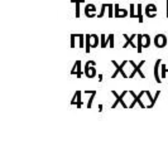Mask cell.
Returning <instances> with one entry per match:
<instances>
[{"label":"cell","instance_id":"1","mask_svg":"<svg viewBox=\"0 0 168 151\" xmlns=\"http://www.w3.org/2000/svg\"><path fill=\"white\" fill-rule=\"evenodd\" d=\"M95 62L94 61H89L85 66V74L89 78H94L96 74V69H95Z\"/></svg>","mask_w":168,"mask_h":151},{"label":"cell","instance_id":"2","mask_svg":"<svg viewBox=\"0 0 168 151\" xmlns=\"http://www.w3.org/2000/svg\"><path fill=\"white\" fill-rule=\"evenodd\" d=\"M126 63H128V61H124V62H123V63H121V64L119 66V64H118V63H116L115 61H113V64L115 66L116 71L114 72V74H113V76H111V78H115V77H116V76H118L119 73H121V76H123V77H124V78H126V77H128V76H126V74H125V72L123 71V68H124V66H125Z\"/></svg>","mask_w":168,"mask_h":151},{"label":"cell","instance_id":"3","mask_svg":"<svg viewBox=\"0 0 168 151\" xmlns=\"http://www.w3.org/2000/svg\"><path fill=\"white\" fill-rule=\"evenodd\" d=\"M126 93H128V91H124V92H123V93L120 94V96H119V94H118V93H116L115 91H113V94H114V96L116 97V101L114 102V105H113V106H111V108H115V107H116V106L119 105V102L121 103V106H123L124 108H126L128 106H126V105H125V102L123 101V98H124V96H125V94H126Z\"/></svg>","mask_w":168,"mask_h":151},{"label":"cell","instance_id":"4","mask_svg":"<svg viewBox=\"0 0 168 151\" xmlns=\"http://www.w3.org/2000/svg\"><path fill=\"white\" fill-rule=\"evenodd\" d=\"M100 41H101V48H106L107 47V42L110 43V47L114 48V34H110L107 37V39L105 41V35H100Z\"/></svg>","mask_w":168,"mask_h":151},{"label":"cell","instance_id":"5","mask_svg":"<svg viewBox=\"0 0 168 151\" xmlns=\"http://www.w3.org/2000/svg\"><path fill=\"white\" fill-rule=\"evenodd\" d=\"M71 74H76L77 78L82 77V71H81V61H76L73 66V69L71 71Z\"/></svg>","mask_w":168,"mask_h":151},{"label":"cell","instance_id":"6","mask_svg":"<svg viewBox=\"0 0 168 151\" xmlns=\"http://www.w3.org/2000/svg\"><path fill=\"white\" fill-rule=\"evenodd\" d=\"M81 91H76V93H75V97H73V100L70 102L71 105H75V103H76L77 105V107L80 108L81 106H82V101H81Z\"/></svg>","mask_w":168,"mask_h":151},{"label":"cell","instance_id":"7","mask_svg":"<svg viewBox=\"0 0 168 151\" xmlns=\"http://www.w3.org/2000/svg\"><path fill=\"white\" fill-rule=\"evenodd\" d=\"M128 15V11L126 10H120L119 9V6H118V4H115V14H114V16H116V18H124V16H126Z\"/></svg>","mask_w":168,"mask_h":151},{"label":"cell","instance_id":"8","mask_svg":"<svg viewBox=\"0 0 168 151\" xmlns=\"http://www.w3.org/2000/svg\"><path fill=\"white\" fill-rule=\"evenodd\" d=\"M130 64H132V66L134 67V71L132 72V74H130V76H129V77H130V78H133V77H134V76H135V73H137V72H139V73H140V77H143V78L145 77V76H144V74H143V73L140 72V69H139V66H137V64H135V63H134L133 61H130Z\"/></svg>","mask_w":168,"mask_h":151},{"label":"cell","instance_id":"9","mask_svg":"<svg viewBox=\"0 0 168 151\" xmlns=\"http://www.w3.org/2000/svg\"><path fill=\"white\" fill-rule=\"evenodd\" d=\"M71 3L77 4V6H76V18H80V3H84V0H71Z\"/></svg>","mask_w":168,"mask_h":151},{"label":"cell","instance_id":"10","mask_svg":"<svg viewBox=\"0 0 168 151\" xmlns=\"http://www.w3.org/2000/svg\"><path fill=\"white\" fill-rule=\"evenodd\" d=\"M85 39H86V53H90V48H91V35L86 34L85 35Z\"/></svg>","mask_w":168,"mask_h":151},{"label":"cell","instance_id":"11","mask_svg":"<svg viewBox=\"0 0 168 151\" xmlns=\"http://www.w3.org/2000/svg\"><path fill=\"white\" fill-rule=\"evenodd\" d=\"M124 37H125V39H126V43H125V45H123L124 48H126V47H129V44H130V47H135L134 44H133V42H132V38H130V39H129V37L126 35V34H124Z\"/></svg>","mask_w":168,"mask_h":151},{"label":"cell","instance_id":"12","mask_svg":"<svg viewBox=\"0 0 168 151\" xmlns=\"http://www.w3.org/2000/svg\"><path fill=\"white\" fill-rule=\"evenodd\" d=\"M91 93H92V96L90 97V100H89V102H87V108H91V106H92V101H94L95 94H96V91H92Z\"/></svg>","mask_w":168,"mask_h":151},{"label":"cell","instance_id":"13","mask_svg":"<svg viewBox=\"0 0 168 151\" xmlns=\"http://www.w3.org/2000/svg\"><path fill=\"white\" fill-rule=\"evenodd\" d=\"M142 38H143V35H138V39H139V43H138V52H139V53L142 52V48H143V45H142Z\"/></svg>","mask_w":168,"mask_h":151},{"label":"cell","instance_id":"14","mask_svg":"<svg viewBox=\"0 0 168 151\" xmlns=\"http://www.w3.org/2000/svg\"><path fill=\"white\" fill-rule=\"evenodd\" d=\"M75 38H76V34H72L71 35V48H75V47H76V45H75Z\"/></svg>","mask_w":168,"mask_h":151},{"label":"cell","instance_id":"15","mask_svg":"<svg viewBox=\"0 0 168 151\" xmlns=\"http://www.w3.org/2000/svg\"><path fill=\"white\" fill-rule=\"evenodd\" d=\"M159 63H161V61L157 62V67H156V78H157L158 82H159V77H158V66H159Z\"/></svg>","mask_w":168,"mask_h":151},{"label":"cell","instance_id":"16","mask_svg":"<svg viewBox=\"0 0 168 151\" xmlns=\"http://www.w3.org/2000/svg\"><path fill=\"white\" fill-rule=\"evenodd\" d=\"M109 16L110 18L114 16V14H113V5H109Z\"/></svg>","mask_w":168,"mask_h":151},{"label":"cell","instance_id":"17","mask_svg":"<svg viewBox=\"0 0 168 151\" xmlns=\"http://www.w3.org/2000/svg\"><path fill=\"white\" fill-rule=\"evenodd\" d=\"M82 47H84V35L80 34V48H82Z\"/></svg>","mask_w":168,"mask_h":151},{"label":"cell","instance_id":"18","mask_svg":"<svg viewBox=\"0 0 168 151\" xmlns=\"http://www.w3.org/2000/svg\"><path fill=\"white\" fill-rule=\"evenodd\" d=\"M99 111H100V112L102 111V105H99Z\"/></svg>","mask_w":168,"mask_h":151},{"label":"cell","instance_id":"19","mask_svg":"<svg viewBox=\"0 0 168 151\" xmlns=\"http://www.w3.org/2000/svg\"><path fill=\"white\" fill-rule=\"evenodd\" d=\"M99 81H100V82L102 81V74H100V76H99Z\"/></svg>","mask_w":168,"mask_h":151}]
</instances>
